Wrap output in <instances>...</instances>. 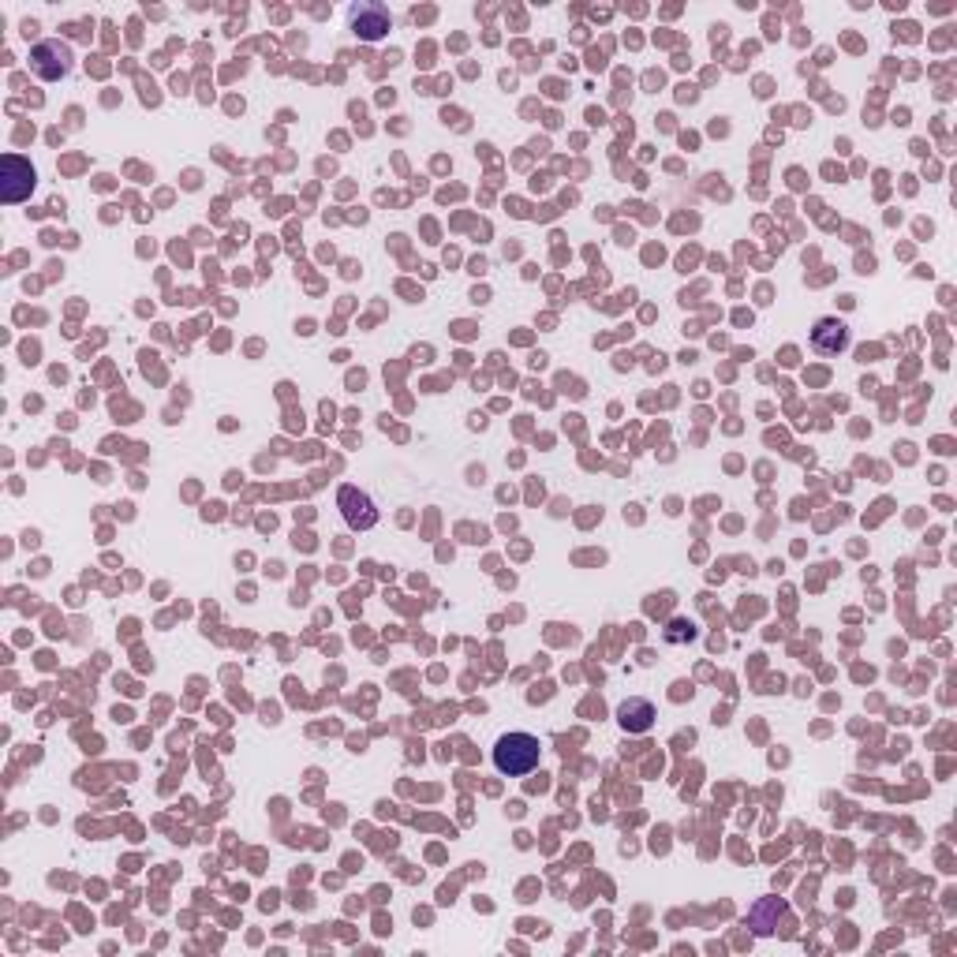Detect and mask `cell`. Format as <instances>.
I'll list each match as a JSON object with an SVG mask.
<instances>
[{"label": "cell", "mask_w": 957, "mask_h": 957, "mask_svg": "<svg viewBox=\"0 0 957 957\" xmlns=\"http://www.w3.org/2000/svg\"><path fill=\"white\" fill-rule=\"evenodd\" d=\"M539 756H543V744L539 737L531 733H505L498 744H494V767H498L505 778H524L539 767Z\"/></svg>", "instance_id": "cell-1"}, {"label": "cell", "mask_w": 957, "mask_h": 957, "mask_svg": "<svg viewBox=\"0 0 957 957\" xmlns=\"http://www.w3.org/2000/svg\"><path fill=\"white\" fill-rule=\"evenodd\" d=\"M34 180H38V172H34V165H30L27 158H19V154H4V161H0V199L4 202L30 199Z\"/></svg>", "instance_id": "cell-2"}, {"label": "cell", "mask_w": 957, "mask_h": 957, "mask_svg": "<svg viewBox=\"0 0 957 957\" xmlns=\"http://www.w3.org/2000/svg\"><path fill=\"white\" fill-rule=\"evenodd\" d=\"M30 68H34V75L45 79V83H57V79H64V75L72 72V49L64 42H57V38H45V42L34 45Z\"/></svg>", "instance_id": "cell-3"}, {"label": "cell", "mask_w": 957, "mask_h": 957, "mask_svg": "<svg viewBox=\"0 0 957 957\" xmlns=\"http://www.w3.org/2000/svg\"><path fill=\"white\" fill-rule=\"evenodd\" d=\"M337 505H341L344 524L352 531H371L378 524V509H374L371 494H363L359 486H341L337 490Z\"/></svg>", "instance_id": "cell-4"}, {"label": "cell", "mask_w": 957, "mask_h": 957, "mask_svg": "<svg viewBox=\"0 0 957 957\" xmlns=\"http://www.w3.org/2000/svg\"><path fill=\"white\" fill-rule=\"evenodd\" d=\"M348 15H352V30L359 38H367V42H378L393 27V15H389L386 4H352Z\"/></svg>", "instance_id": "cell-5"}, {"label": "cell", "mask_w": 957, "mask_h": 957, "mask_svg": "<svg viewBox=\"0 0 957 957\" xmlns=\"http://www.w3.org/2000/svg\"><path fill=\"white\" fill-rule=\"evenodd\" d=\"M812 348L819 356H838L849 348V326L842 318H819L812 329Z\"/></svg>", "instance_id": "cell-6"}, {"label": "cell", "mask_w": 957, "mask_h": 957, "mask_svg": "<svg viewBox=\"0 0 957 957\" xmlns=\"http://www.w3.org/2000/svg\"><path fill=\"white\" fill-rule=\"evenodd\" d=\"M617 718H621V726L632 729V733H643V729H651V718H655V707L647 700H629L617 707Z\"/></svg>", "instance_id": "cell-7"}, {"label": "cell", "mask_w": 957, "mask_h": 957, "mask_svg": "<svg viewBox=\"0 0 957 957\" xmlns=\"http://www.w3.org/2000/svg\"><path fill=\"white\" fill-rule=\"evenodd\" d=\"M774 913H786V905L782 901H763V905H756L752 909V928H756V935H771V916Z\"/></svg>", "instance_id": "cell-8"}, {"label": "cell", "mask_w": 957, "mask_h": 957, "mask_svg": "<svg viewBox=\"0 0 957 957\" xmlns=\"http://www.w3.org/2000/svg\"><path fill=\"white\" fill-rule=\"evenodd\" d=\"M670 629H673L670 640H681V636H688V640H692V625H688V621H673Z\"/></svg>", "instance_id": "cell-9"}]
</instances>
